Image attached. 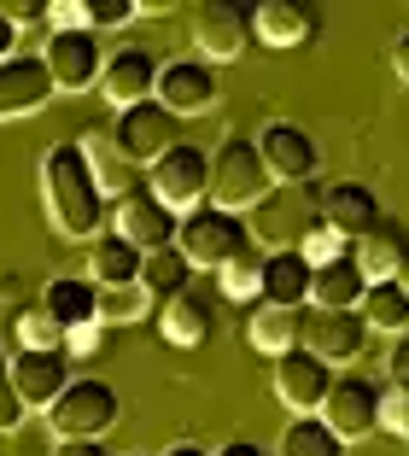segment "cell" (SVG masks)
<instances>
[{
	"label": "cell",
	"mask_w": 409,
	"mask_h": 456,
	"mask_svg": "<svg viewBox=\"0 0 409 456\" xmlns=\"http://www.w3.org/2000/svg\"><path fill=\"white\" fill-rule=\"evenodd\" d=\"M41 200H47L53 228L70 234V240H94V234H106V223H111V200L100 193V182H94V170H88L77 141L47 147V159H41Z\"/></svg>",
	"instance_id": "cell-1"
},
{
	"label": "cell",
	"mask_w": 409,
	"mask_h": 456,
	"mask_svg": "<svg viewBox=\"0 0 409 456\" xmlns=\"http://www.w3.org/2000/svg\"><path fill=\"white\" fill-rule=\"evenodd\" d=\"M275 193V182H269L264 170V152H258V141H246V134H228L223 147L211 152V211H258V205Z\"/></svg>",
	"instance_id": "cell-2"
},
{
	"label": "cell",
	"mask_w": 409,
	"mask_h": 456,
	"mask_svg": "<svg viewBox=\"0 0 409 456\" xmlns=\"http://www.w3.org/2000/svg\"><path fill=\"white\" fill-rule=\"evenodd\" d=\"M118 416H123L118 387L100 380V375H77L65 392H59V403L47 410V428H53L59 444H70V439H100Z\"/></svg>",
	"instance_id": "cell-3"
},
{
	"label": "cell",
	"mask_w": 409,
	"mask_h": 456,
	"mask_svg": "<svg viewBox=\"0 0 409 456\" xmlns=\"http://www.w3.org/2000/svg\"><path fill=\"white\" fill-rule=\"evenodd\" d=\"M322 223V200L310 188H275L258 211H251V240L264 246V252H299L304 234Z\"/></svg>",
	"instance_id": "cell-4"
},
{
	"label": "cell",
	"mask_w": 409,
	"mask_h": 456,
	"mask_svg": "<svg viewBox=\"0 0 409 456\" xmlns=\"http://www.w3.org/2000/svg\"><path fill=\"white\" fill-rule=\"evenodd\" d=\"M146 188L159 193L176 216H193L199 205L211 200V152L193 147V141L170 147L159 164H152V170H146Z\"/></svg>",
	"instance_id": "cell-5"
},
{
	"label": "cell",
	"mask_w": 409,
	"mask_h": 456,
	"mask_svg": "<svg viewBox=\"0 0 409 456\" xmlns=\"http://www.w3.org/2000/svg\"><path fill=\"white\" fill-rule=\"evenodd\" d=\"M111 141H118V152L135 164V170H141V164H159L170 147H182V118H176V111H164L159 100H141V106L118 111Z\"/></svg>",
	"instance_id": "cell-6"
},
{
	"label": "cell",
	"mask_w": 409,
	"mask_h": 456,
	"mask_svg": "<svg viewBox=\"0 0 409 456\" xmlns=\"http://www.w3.org/2000/svg\"><path fill=\"white\" fill-rule=\"evenodd\" d=\"M176 246H182L187 264H205V269H223L228 257L240 252V246H251V228L246 216H228V211H211V205H199L193 216H182V228H176Z\"/></svg>",
	"instance_id": "cell-7"
},
{
	"label": "cell",
	"mask_w": 409,
	"mask_h": 456,
	"mask_svg": "<svg viewBox=\"0 0 409 456\" xmlns=\"http://www.w3.org/2000/svg\"><path fill=\"white\" fill-rule=\"evenodd\" d=\"M258 152H264V170L275 188H310L322 170V147L316 134L299 129V123H264L258 134Z\"/></svg>",
	"instance_id": "cell-8"
},
{
	"label": "cell",
	"mask_w": 409,
	"mask_h": 456,
	"mask_svg": "<svg viewBox=\"0 0 409 456\" xmlns=\"http://www.w3.org/2000/svg\"><path fill=\"white\" fill-rule=\"evenodd\" d=\"M193 47L205 65H228L251 47V6L240 0H205L193 12Z\"/></svg>",
	"instance_id": "cell-9"
},
{
	"label": "cell",
	"mask_w": 409,
	"mask_h": 456,
	"mask_svg": "<svg viewBox=\"0 0 409 456\" xmlns=\"http://www.w3.org/2000/svg\"><path fill=\"white\" fill-rule=\"evenodd\" d=\"M322 421H328L345 444L369 439V433L380 428V387H374L369 375H333V392H328V403H322Z\"/></svg>",
	"instance_id": "cell-10"
},
{
	"label": "cell",
	"mask_w": 409,
	"mask_h": 456,
	"mask_svg": "<svg viewBox=\"0 0 409 456\" xmlns=\"http://www.w3.org/2000/svg\"><path fill=\"white\" fill-rule=\"evenodd\" d=\"M111 228H118L129 246H141V252H164V246H176V228H182V216H176L152 188H135L129 200L111 205Z\"/></svg>",
	"instance_id": "cell-11"
},
{
	"label": "cell",
	"mask_w": 409,
	"mask_h": 456,
	"mask_svg": "<svg viewBox=\"0 0 409 456\" xmlns=\"http://www.w3.org/2000/svg\"><path fill=\"white\" fill-rule=\"evenodd\" d=\"M275 392L292 416H322L333 392V362L310 357V351H287V357H275Z\"/></svg>",
	"instance_id": "cell-12"
},
{
	"label": "cell",
	"mask_w": 409,
	"mask_h": 456,
	"mask_svg": "<svg viewBox=\"0 0 409 456\" xmlns=\"http://www.w3.org/2000/svg\"><path fill=\"white\" fill-rule=\"evenodd\" d=\"M47 70H53V88L59 94H82L100 82L106 59H100V36H82V29H53L47 36Z\"/></svg>",
	"instance_id": "cell-13"
},
{
	"label": "cell",
	"mask_w": 409,
	"mask_h": 456,
	"mask_svg": "<svg viewBox=\"0 0 409 456\" xmlns=\"http://www.w3.org/2000/svg\"><path fill=\"white\" fill-rule=\"evenodd\" d=\"M363 339H369V322L363 310H304V346L322 362H351L363 357Z\"/></svg>",
	"instance_id": "cell-14"
},
{
	"label": "cell",
	"mask_w": 409,
	"mask_h": 456,
	"mask_svg": "<svg viewBox=\"0 0 409 456\" xmlns=\"http://www.w3.org/2000/svg\"><path fill=\"white\" fill-rule=\"evenodd\" d=\"M70 380H77L70 375V351H18L12 357V392L24 410H53Z\"/></svg>",
	"instance_id": "cell-15"
},
{
	"label": "cell",
	"mask_w": 409,
	"mask_h": 456,
	"mask_svg": "<svg viewBox=\"0 0 409 456\" xmlns=\"http://www.w3.org/2000/svg\"><path fill=\"white\" fill-rule=\"evenodd\" d=\"M159 100L164 111H176V118H193V111H211L217 106V70L205 65V59H170V65L159 70Z\"/></svg>",
	"instance_id": "cell-16"
},
{
	"label": "cell",
	"mask_w": 409,
	"mask_h": 456,
	"mask_svg": "<svg viewBox=\"0 0 409 456\" xmlns=\"http://www.w3.org/2000/svg\"><path fill=\"white\" fill-rule=\"evenodd\" d=\"M159 70L164 65L146 53V47H118V53L106 59V70H100V88H106V100L118 111H129V106L159 94Z\"/></svg>",
	"instance_id": "cell-17"
},
{
	"label": "cell",
	"mask_w": 409,
	"mask_h": 456,
	"mask_svg": "<svg viewBox=\"0 0 409 456\" xmlns=\"http://www.w3.org/2000/svg\"><path fill=\"white\" fill-rule=\"evenodd\" d=\"M316 29H322V12L304 6V0H264V6H251V36L264 47H304Z\"/></svg>",
	"instance_id": "cell-18"
},
{
	"label": "cell",
	"mask_w": 409,
	"mask_h": 456,
	"mask_svg": "<svg viewBox=\"0 0 409 456\" xmlns=\"http://www.w3.org/2000/svg\"><path fill=\"white\" fill-rule=\"evenodd\" d=\"M53 70L47 59H6L0 65V118H24V111H41L53 100Z\"/></svg>",
	"instance_id": "cell-19"
},
{
	"label": "cell",
	"mask_w": 409,
	"mask_h": 456,
	"mask_svg": "<svg viewBox=\"0 0 409 456\" xmlns=\"http://www.w3.org/2000/svg\"><path fill=\"white\" fill-rule=\"evenodd\" d=\"M322 223L339 234V240H363L374 223H380V200H374L363 182H333L328 193H322Z\"/></svg>",
	"instance_id": "cell-20"
},
{
	"label": "cell",
	"mask_w": 409,
	"mask_h": 456,
	"mask_svg": "<svg viewBox=\"0 0 409 456\" xmlns=\"http://www.w3.org/2000/svg\"><path fill=\"white\" fill-rule=\"evenodd\" d=\"M141 264H146V252L129 246L118 228H106V234L88 240V281L100 287V293H106V287H135L141 281Z\"/></svg>",
	"instance_id": "cell-21"
},
{
	"label": "cell",
	"mask_w": 409,
	"mask_h": 456,
	"mask_svg": "<svg viewBox=\"0 0 409 456\" xmlns=\"http://www.w3.org/2000/svg\"><path fill=\"white\" fill-rule=\"evenodd\" d=\"M152 322H159V339L164 346H182V351H199L205 339H211V305L199 293H176V298H164L159 310H152Z\"/></svg>",
	"instance_id": "cell-22"
},
{
	"label": "cell",
	"mask_w": 409,
	"mask_h": 456,
	"mask_svg": "<svg viewBox=\"0 0 409 456\" xmlns=\"http://www.w3.org/2000/svg\"><path fill=\"white\" fill-rule=\"evenodd\" d=\"M77 147H82V159H88L94 182H100V193H106L111 205H118V200H129V193L141 188V170H135V164H129V159L118 152V141H111V129H94V134H82Z\"/></svg>",
	"instance_id": "cell-23"
},
{
	"label": "cell",
	"mask_w": 409,
	"mask_h": 456,
	"mask_svg": "<svg viewBox=\"0 0 409 456\" xmlns=\"http://www.w3.org/2000/svg\"><path fill=\"white\" fill-rule=\"evenodd\" d=\"M351 257H356V269H363V281H397V269H404V257H409V234L392 216H380V223L351 246Z\"/></svg>",
	"instance_id": "cell-24"
},
{
	"label": "cell",
	"mask_w": 409,
	"mask_h": 456,
	"mask_svg": "<svg viewBox=\"0 0 409 456\" xmlns=\"http://www.w3.org/2000/svg\"><path fill=\"white\" fill-rule=\"evenodd\" d=\"M246 346L264 351V357H287V351H299L304 346V310L251 305V316H246Z\"/></svg>",
	"instance_id": "cell-25"
},
{
	"label": "cell",
	"mask_w": 409,
	"mask_h": 456,
	"mask_svg": "<svg viewBox=\"0 0 409 456\" xmlns=\"http://www.w3.org/2000/svg\"><path fill=\"white\" fill-rule=\"evenodd\" d=\"M41 310H47L65 334H77V328L100 322V287H94L88 275H59V281H47V293H41Z\"/></svg>",
	"instance_id": "cell-26"
},
{
	"label": "cell",
	"mask_w": 409,
	"mask_h": 456,
	"mask_svg": "<svg viewBox=\"0 0 409 456\" xmlns=\"http://www.w3.org/2000/svg\"><path fill=\"white\" fill-rule=\"evenodd\" d=\"M310 281H316V269L304 264V252H269V264H264V298H258V305L304 310V305H310Z\"/></svg>",
	"instance_id": "cell-27"
},
{
	"label": "cell",
	"mask_w": 409,
	"mask_h": 456,
	"mask_svg": "<svg viewBox=\"0 0 409 456\" xmlns=\"http://www.w3.org/2000/svg\"><path fill=\"white\" fill-rule=\"evenodd\" d=\"M135 12H141L135 0H53V6H47V24L94 36V29H118V24H129Z\"/></svg>",
	"instance_id": "cell-28"
},
{
	"label": "cell",
	"mask_w": 409,
	"mask_h": 456,
	"mask_svg": "<svg viewBox=\"0 0 409 456\" xmlns=\"http://www.w3.org/2000/svg\"><path fill=\"white\" fill-rule=\"evenodd\" d=\"M363 293H369V281H363L356 257L316 264V281H310V298H316V310H363Z\"/></svg>",
	"instance_id": "cell-29"
},
{
	"label": "cell",
	"mask_w": 409,
	"mask_h": 456,
	"mask_svg": "<svg viewBox=\"0 0 409 456\" xmlns=\"http://www.w3.org/2000/svg\"><path fill=\"white\" fill-rule=\"evenodd\" d=\"M264 264H269V252H264L258 240L240 246V252L228 257L223 269H217V287H223V298H234V305H258V298H264Z\"/></svg>",
	"instance_id": "cell-30"
},
{
	"label": "cell",
	"mask_w": 409,
	"mask_h": 456,
	"mask_svg": "<svg viewBox=\"0 0 409 456\" xmlns=\"http://www.w3.org/2000/svg\"><path fill=\"white\" fill-rule=\"evenodd\" d=\"M187 281H193V264L182 257V246L146 252V264H141V287H146V298H152V305H164V298L187 293Z\"/></svg>",
	"instance_id": "cell-31"
},
{
	"label": "cell",
	"mask_w": 409,
	"mask_h": 456,
	"mask_svg": "<svg viewBox=\"0 0 409 456\" xmlns=\"http://www.w3.org/2000/svg\"><path fill=\"white\" fill-rule=\"evenodd\" d=\"M363 322H369L374 334L404 339L409 334V293L397 281H369V293H363Z\"/></svg>",
	"instance_id": "cell-32"
},
{
	"label": "cell",
	"mask_w": 409,
	"mask_h": 456,
	"mask_svg": "<svg viewBox=\"0 0 409 456\" xmlns=\"http://www.w3.org/2000/svg\"><path fill=\"white\" fill-rule=\"evenodd\" d=\"M281 456H345V439L322 416H292L281 433Z\"/></svg>",
	"instance_id": "cell-33"
},
{
	"label": "cell",
	"mask_w": 409,
	"mask_h": 456,
	"mask_svg": "<svg viewBox=\"0 0 409 456\" xmlns=\"http://www.w3.org/2000/svg\"><path fill=\"white\" fill-rule=\"evenodd\" d=\"M65 339L70 334L41 305H24V310H18V346H24V351H65Z\"/></svg>",
	"instance_id": "cell-34"
},
{
	"label": "cell",
	"mask_w": 409,
	"mask_h": 456,
	"mask_svg": "<svg viewBox=\"0 0 409 456\" xmlns=\"http://www.w3.org/2000/svg\"><path fill=\"white\" fill-rule=\"evenodd\" d=\"M152 298H146V287H106L100 293V322H141V316H152Z\"/></svg>",
	"instance_id": "cell-35"
},
{
	"label": "cell",
	"mask_w": 409,
	"mask_h": 456,
	"mask_svg": "<svg viewBox=\"0 0 409 456\" xmlns=\"http://www.w3.org/2000/svg\"><path fill=\"white\" fill-rule=\"evenodd\" d=\"M299 252H304V264L316 269V264H333V257H351V240H339V234H333L328 223H316L310 234H304Z\"/></svg>",
	"instance_id": "cell-36"
},
{
	"label": "cell",
	"mask_w": 409,
	"mask_h": 456,
	"mask_svg": "<svg viewBox=\"0 0 409 456\" xmlns=\"http://www.w3.org/2000/svg\"><path fill=\"white\" fill-rule=\"evenodd\" d=\"M18 421H24V403H18V392H12V357L0 346V433H12Z\"/></svg>",
	"instance_id": "cell-37"
},
{
	"label": "cell",
	"mask_w": 409,
	"mask_h": 456,
	"mask_svg": "<svg viewBox=\"0 0 409 456\" xmlns=\"http://www.w3.org/2000/svg\"><path fill=\"white\" fill-rule=\"evenodd\" d=\"M380 428L409 444V392H380Z\"/></svg>",
	"instance_id": "cell-38"
},
{
	"label": "cell",
	"mask_w": 409,
	"mask_h": 456,
	"mask_svg": "<svg viewBox=\"0 0 409 456\" xmlns=\"http://www.w3.org/2000/svg\"><path fill=\"white\" fill-rule=\"evenodd\" d=\"M386 375H392V392H409V334L386 351Z\"/></svg>",
	"instance_id": "cell-39"
},
{
	"label": "cell",
	"mask_w": 409,
	"mask_h": 456,
	"mask_svg": "<svg viewBox=\"0 0 409 456\" xmlns=\"http://www.w3.org/2000/svg\"><path fill=\"white\" fill-rule=\"evenodd\" d=\"M12 47H18V24H12V12L0 6V65H6V59H18Z\"/></svg>",
	"instance_id": "cell-40"
},
{
	"label": "cell",
	"mask_w": 409,
	"mask_h": 456,
	"mask_svg": "<svg viewBox=\"0 0 409 456\" xmlns=\"http://www.w3.org/2000/svg\"><path fill=\"white\" fill-rule=\"evenodd\" d=\"M94 346H100V322H88V328H77V334H70V339H65V351H70V357H82V351H94Z\"/></svg>",
	"instance_id": "cell-41"
},
{
	"label": "cell",
	"mask_w": 409,
	"mask_h": 456,
	"mask_svg": "<svg viewBox=\"0 0 409 456\" xmlns=\"http://www.w3.org/2000/svg\"><path fill=\"white\" fill-rule=\"evenodd\" d=\"M53 456H111L100 439H70V444H53Z\"/></svg>",
	"instance_id": "cell-42"
},
{
	"label": "cell",
	"mask_w": 409,
	"mask_h": 456,
	"mask_svg": "<svg viewBox=\"0 0 409 456\" xmlns=\"http://www.w3.org/2000/svg\"><path fill=\"white\" fill-rule=\"evenodd\" d=\"M392 70L409 82V29H397V41H392Z\"/></svg>",
	"instance_id": "cell-43"
},
{
	"label": "cell",
	"mask_w": 409,
	"mask_h": 456,
	"mask_svg": "<svg viewBox=\"0 0 409 456\" xmlns=\"http://www.w3.org/2000/svg\"><path fill=\"white\" fill-rule=\"evenodd\" d=\"M6 12H12V24H47V6H29V0H18Z\"/></svg>",
	"instance_id": "cell-44"
},
{
	"label": "cell",
	"mask_w": 409,
	"mask_h": 456,
	"mask_svg": "<svg viewBox=\"0 0 409 456\" xmlns=\"http://www.w3.org/2000/svg\"><path fill=\"white\" fill-rule=\"evenodd\" d=\"M211 456H269L264 444H251V439H234V444H223V451H211Z\"/></svg>",
	"instance_id": "cell-45"
},
{
	"label": "cell",
	"mask_w": 409,
	"mask_h": 456,
	"mask_svg": "<svg viewBox=\"0 0 409 456\" xmlns=\"http://www.w3.org/2000/svg\"><path fill=\"white\" fill-rule=\"evenodd\" d=\"M164 456H211V451H205V444H193V439H182V444H170Z\"/></svg>",
	"instance_id": "cell-46"
},
{
	"label": "cell",
	"mask_w": 409,
	"mask_h": 456,
	"mask_svg": "<svg viewBox=\"0 0 409 456\" xmlns=\"http://www.w3.org/2000/svg\"><path fill=\"white\" fill-rule=\"evenodd\" d=\"M397 287H404V293H409V257H404V269H397Z\"/></svg>",
	"instance_id": "cell-47"
}]
</instances>
